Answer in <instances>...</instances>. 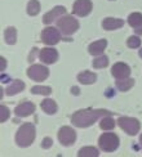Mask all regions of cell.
Segmentation results:
<instances>
[{
	"label": "cell",
	"instance_id": "obj_18",
	"mask_svg": "<svg viewBox=\"0 0 142 157\" xmlns=\"http://www.w3.org/2000/svg\"><path fill=\"white\" fill-rule=\"evenodd\" d=\"M40 106H41V109L47 115H54L57 112V109H58L57 104H56V102L53 99H44Z\"/></svg>",
	"mask_w": 142,
	"mask_h": 157
},
{
	"label": "cell",
	"instance_id": "obj_11",
	"mask_svg": "<svg viewBox=\"0 0 142 157\" xmlns=\"http://www.w3.org/2000/svg\"><path fill=\"white\" fill-rule=\"evenodd\" d=\"M65 14H66V8H65V6L58 5V6H56V8L52 9L50 12L45 13L44 17H43V22L45 25H49V23H52L53 21H56V19H58L60 17H62Z\"/></svg>",
	"mask_w": 142,
	"mask_h": 157
},
{
	"label": "cell",
	"instance_id": "obj_35",
	"mask_svg": "<svg viewBox=\"0 0 142 157\" xmlns=\"http://www.w3.org/2000/svg\"><path fill=\"white\" fill-rule=\"evenodd\" d=\"M140 57L142 58V48H141V50H140Z\"/></svg>",
	"mask_w": 142,
	"mask_h": 157
},
{
	"label": "cell",
	"instance_id": "obj_9",
	"mask_svg": "<svg viewBox=\"0 0 142 157\" xmlns=\"http://www.w3.org/2000/svg\"><path fill=\"white\" fill-rule=\"evenodd\" d=\"M74 14L79 17H85L92 12V2L90 0H76L73 6Z\"/></svg>",
	"mask_w": 142,
	"mask_h": 157
},
{
	"label": "cell",
	"instance_id": "obj_1",
	"mask_svg": "<svg viewBox=\"0 0 142 157\" xmlns=\"http://www.w3.org/2000/svg\"><path fill=\"white\" fill-rule=\"evenodd\" d=\"M111 112H108L107 109H80L71 116V122L76 128H88L92 126L93 124L98 120L102 119L103 116H110Z\"/></svg>",
	"mask_w": 142,
	"mask_h": 157
},
{
	"label": "cell",
	"instance_id": "obj_2",
	"mask_svg": "<svg viewBox=\"0 0 142 157\" xmlns=\"http://www.w3.org/2000/svg\"><path fill=\"white\" fill-rule=\"evenodd\" d=\"M35 135H36V130L35 126L31 122H26L23 125L19 126L16 134V143L18 147L26 148L32 144V142L35 140Z\"/></svg>",
	"mask_w": 142,
	"mask_h": 157
},
{
	"label": "cell",
	"instance_id": "obj_32",
	"mask_svg": "<svg viewBox=\"0 0 142 157\" xmlns=\"http://www.w3.org/2000/svg\"><path fill=\"white\" fill-rule=\"evenodd\" d=\"M71 91L75 94V95H79V88H76V86H74L73 89H71Z\"/></svg>",
	"mask_w": 142,
	"mask_h": 157
},
{
	"label": "cell",
	"instance_id": "obj_6",
	"mask_svg": "<svg viewBox=\"0 0 142 157\" xmlns=\"http://www.w3.org/2000/svg\"><path fill=\"white\" fill-rule=\"evenodd\" d=\"M61 34L60 29L56 27H45L41 31V40L44 44L47 45H56L58 41L61 40Z\"/></svg>",
	"mask_w": 142,
	"mask_h": 157
},
{
	"label": "cell",
	"instance_id": "obj_34",
	"mask_svg": "<svg viewBox=\"0 0 142 157\" xmlns=\"http://www.w3.org/2000/svg\"><path fill=\"white\" fill-rule=\"evenodd\" d=\"M140 143H141V147H142V134H141V136H140Z\"/></svg>",
	"mask_w": 142,
	"mask_h": 157
},
{
	"label": "cell",
	"instance_id": "obj_4",
	"mask_svg": "<svg viewBox=\"0 0 142 157\" xmlns=\"http://www.w3.org/2000/svg\"><path fill=\"white\" fill-rule=\"evenodd\" d=\"M119 136L115 133H103L98 139V146L105 152H114L119 147Z\"/></svg>",
	"mask_w": 142,
	"mask_h": 157
},
{
	"label": "cell",
	"instance_id": "obj_7",
	"mask_svg": "<svg viewBox=\"0 0 142 157\" xmlns=\"http://www.w3.org/2000/svg\"><path fill=\"white\" fill-rule=\"evenodd\" d=\"M58 140L61 142V144L65 147L73 146L76 140V133L73 128L70 126H62L58 132Z\"/></svg>",
	"mask_w": 142,
	"mask_h": 157
},
{
	"label": "cell",
	"instance_id": "obj_28",
	"mask_svg": "<svg viewBox=\"0 0 142 157\" xmlns=\"http://www.w3.org/2000/svg\"><path fill=\"white\" fill-rule=\"evenodd\" d=\"M0 115H2V116H0V121H2V122H5L6 120L9 119V116H10V111H9V108L3 104V106L0 107Z\"/></svg>",
	"mask_w": 142,
	"mask_h": 157
},
{
	"label": "cell",
	"instance_id": "obj_25",
	"mask_svg": "<svg viewBox=\"0 0 142 157\" xmlns=\"http://www.w3.org/2000/svg\"><path fill=\"white\" fill-rule=\"evenodd\" d=\"M107 64H108V58L106 56H100V57H97L96 59L93 61V67L94 68H103V67H107Z\"/></svg>",
	"mask_w": 142,
	"mask_h": 157
},
{
	"label": "cell",
	"instance_id": "obj_29",
	"mask_svg": "<svg viewBox=\"0 0 142 157\" xmlns=\"http://www.w3.org/2000/svg\"><path fill=\"white\" fill-rule=\"evenodd\" d=\"M52 144H53V140H52V138H49V136H47V138H44L41 142V148L48 149L52 147Z\"/></svg>",
	"mask_w": 142,
	"mask_h": 157
},
{
	"label": "cell",
	"instance_id": "obj_12",
	"mask_svg": "<svg viewBox=\"0 0 142 157\" xmlns=\"http://www.w3.org/2000/svg\"><path fill=\"white\" fill-rule=\"evenodd\" d=\"M35 112V104L32 102H23L14 108V115L17 117H27Z\"/></svg>",
	"mask_w": 142,
	"mask_h": 157
},
{
	"label": "cell",
	"instance_id": "obj_33",
	"mask_svg": "<svg viewBox=\"0 0 142 157\" xmlns=\"http://www.w3.org/2000/svg\"><path fill=\"white\" fill-rule=\"evenodd\" d=\"M136 34H138V35L142 34V26H141V27H138V29H136Z\"/></svg>",
	"mask_w": 142,
	"mask_h": 157
},
{
	"label": "cell",
	"instance_id": "obj_3",
	"mask_svg": "<svg viewBox=\"0 0 142 157\" xmlns=\"http://www.w3.org/2000/svg\"><path fill=\"white\" fill-rule=\"evenodd\" d=\"M57 27L60 29L62 35L70 36L79 30V22L73 16H62L57 19Z\"/></svg>",
	"mask_w": 142,
	"mask_h": 157
},
{
	"label": "cell",
	"instance_id": "obj_24",
	"mask_svg": "<svg viewBox=\"0 0 142 157\" xmlns=\"http://www.w3.org/2000/svg\"><path fill=\"white\" fill-rule=\"evenodd\" d=\"M39 12H40V3L37 2V0H30L29 4H27V13L29 16H36L39 14Z\"/></svg>",
	"mask_w": 142,
	"mask_h": 157
},
{
	"label": "cell",
	"instance_id": "obj_10",
	"mask_svg": "<svg viewBox=\"0 0 142 157\" xmlns=\"http://www.w3.org/2000/svg\"><path fill=\"white\" fill-rule=\"evenodd\" d=\"M39 58L45 64H53L58 59V52L53 48H43L39 52Z\"/></svg>",
	"mask_w": 142,
	"mask_h": 157
},
{
	"label": "cell",
	"instance_id": "obj_16",
	"mask_svg": "<svg viewBox=\"0 0 142 157\" xmlns=\"http://www.w3.org/2000/svg\"><path fill=\"white\" fill-rule=\"evenodd\" d=\"M97 80V75L90 72V71H83L77 75V81L80 84H84V85H90V84H94Z\"/></svg>",
	"mask_w": 142,
	"mask_h": 157
},
{
	"label": "cell",
	"instance_id": "obj_15",
	"mask_svg": "<svg viewBox=\"0 0 142 157\" xmlns=\"http://www.w3.org/2000/svg\"><path fill=\"white\" fill-rule=\"evenodd\" d=\"M106 45H107V41L105 40V39H101V40H97L94 43H92L89 45V54H92V56H101L103 54V50H105L106 48Z\"/></svg>",
	"mask_w": 142,
	"mask_h": 157
},
{
	"label": "cell",
	"instance_id": "obj_27",
	"mask_svg": "<svg viewBox=\"0 0 142 157\" xmlns=\"http://www.w3.org/2000/svg\"><path fill=\"white\" fill-rule=\"evenodd\" d=\"M127 45L129 48H132V49H136V48H140L141 47V39L138 36H131L127 40Z\"/></svg>",
	"mask_w": 142,
	"mask_h": 157
},
{
	"label": "cell",
	"instance_id": "obj_20",
	"mask_svg": "<svg viewBox=\"0 0 142 157\" xmlns=\"http://www.w3.org/2000/svg\"><path fill=\"white\" fill-rule=\"evenodd\" d=\"M4 39H5V43L13 45L16 44L17 41V30L14 27H8L4 31Z\"/></svg>",
	"mask_w": 142,
	"mask_h": 157
},
{
	"label": "cell",
	"instance_id": "obj_13",
	"mask_svg": "<svg viewBox=\"0 0 142 157\" xmlns=\"http://www.w3.org/2000/svg\"><path fill=\"white\" fill-rule=\"evenodd\" d=\"M111 74L116 78L129 77V75H131V67L125 63H121V62L115 63L112 66V68H111Z\"/></svg>",
	"mask_w": 142,
	"mask_h": 157
},
{
	"label": "cell",
	"instance_id": "obj_21",
	"mask_svg": "<svg viewBox=\"0 0 142 157\" xmlns=\"http://www.w3.org/2000/svg\"><path fill=\"white\" fill-rule=\"evenodd\" d=\"M128 23L133 29L141 27V26H142V14H141V13H138V12L132 13V14L128 17Z\"/></svg>",
	"mask_w": 142,
	"mask_h": 157
},
{
	"label": "cell",
	"instance_id": "obj_26",
	"mask_svg": "<svg viewBox=\"0 0 142 157\" xmlns=\"http://www.w3.org/2000/svg\"><path fill=\"white\" fill-rule=\"evenodd\" d=\"M32 94H40V95H49L52 93V89L49 86H34L31 88Z\"/></svg>",
	"mask_w": 142,
	"mask_h": 157
},
{
	"label": "cell",
	"instance_id": "obj_19",
	"mask_svg": "<svg viewBox=\"0 0 142 157\" xmlns=\"http://www.w3.org/2000/svg\"><path fill=\"white\" fill-rule=\"evenodd\" d=\"M134 85V80L131 77H124V78H118L116 81V88L120 91H127Z\"/></svg>",
	"mask_w": 142,
	"mask_h": 157
},
{
	"label": "cell",
	"instance_id": "obj_8",
	"mask_svg": "<svg viewBox=\"0 0 142 157\" xmlns=\"http://www.w3.org/2000/svg\"><path fill=\"white\" fill-rule=\"evenodd\" d=\"M27 76L35 81H43L49 76V70L41 64H32L27 70Z\"/></svg>",
	"mask_w": 142,
	"mask_h": 157
},
{
	"label": "cell",
	"instance_id": "obj_22",
	"mask_svg": "<svg viewBox=\"0 0 142 157\" xmlns=\"http://www.w3.org/2000/svg\"><path fill=\"white\" fill-rule=\"evenodd\" d=\"M98 155H100L98 149L94 147H83L79 149V152H77V156L79 157H97Z\"/></svg>",
	"mask_w": 142,
	"mask_h": 157
},
{
	"label": "cell",
	"instance_id": "obj_17",
	"mask_svg": "<svg viewBox=\"0 0 142 157\" xmlns=\"http://www.w3.org/2000/svg\"><path fill=\"white\" fill-rule=\"evenodd\" d=\"M25 89V82L22 80H13V82L6 88V95H16Z\"/></svg>",
	"mask_w": 142,
	"mask_h": 157
},
{
	"label": "cell",
	"instance_id": "obj_5",
	"mask_svg": "<svg viewBox=\"0 0 142 157\" xmlns=\"http://www.w3.org/2000/svg\"><path fill=\"white\" fill-rule=\"evenodd\" d=\"M118 125L124 130L128 135H136L141 129L140 121L137 119H132V117H120L118 120Z\"/></svg>",
	"mask_w": 142,
	"mask_h": 157
},
{
	"label": "cell",
	"instance_id": "obj_23",
	"mask_svg": "<svg viewBox=\"0 0 142 157\" xmlns=\"http://www.w3.org/2000/svg\"><path fill=\"white\" fill-rule=\"evenodd\" d=\"M115 125H116V122L110 116H103L101 119V122H100V128L102 130H111L115 128Z\"/></svg>",
	"mask_w": 142,
	"mask_h": 157
},
{
	"label": "cell",
	"instance_id": "obj_30",
	"mask_svg": "<svg viewBox=\"0 0 142 157\" xmlns=\"http://www.w3.org/2000/svg\"><path fill=\"white\" fill-rule=\"evenodd\" d=\"M36 48H34V49H32V52H31V54H30V57H29V62L31 63L32 61H34V58H35V53H36Z\"/></svg>",
	"mask_w": 142,
	"mask_h": 157
},
{
	"label": "cell",
	"instance_id": "obj_14",
	"mask_svg": "<svg viewBox=\"0 0 142 157\" xmlns=\"http://www.w3.org/2000/svg\"><path fill=\"white\" fill-rule=\"evenodd\" d=\"M124 25V21L120 18H112V17H107L102 21V27L107 30V31H112V30H118L121 26Z\"/></svg>",
	"mask_w": 142,
	"mask_h": 157
},
{
	"label": "cell",
	"instance_id": "obj_31",
	"mask_svg": "<svg viewBox=\"0 0 142 157\" xmlns=\"http://www.w3.org/2000/svg\"><path fill=\"white\" fill-rule=\"evenodd\" d=\"M0 61H2V71H5V67H6V61H5V58L2 57V58H0Z\"/></svg>",
	"mask_w": 142,
	"mask_h": 157
}]
</instances>
